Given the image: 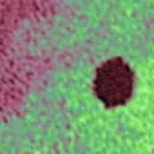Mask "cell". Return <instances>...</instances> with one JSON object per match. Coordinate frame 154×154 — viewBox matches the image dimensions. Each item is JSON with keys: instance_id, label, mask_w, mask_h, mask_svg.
I'll use <instances>...</instances> for the list:
<instances>
[{"instance_id": "6da1fadb", "label": "cell", "mask_w": 154, "mask_h": 154, "mask_svg": "<svg viewBox=\"0 0 154 154\" xmlns=\"http://www.w3.org/2000/svg\"><path fill=\"white\" fill-rule=\"evenodd\" d=\"M132 85L134 74L122 58L107 60L96 71L94 93L109 107L125 103L132 94Z\"/></svg>"}]
</instances>
